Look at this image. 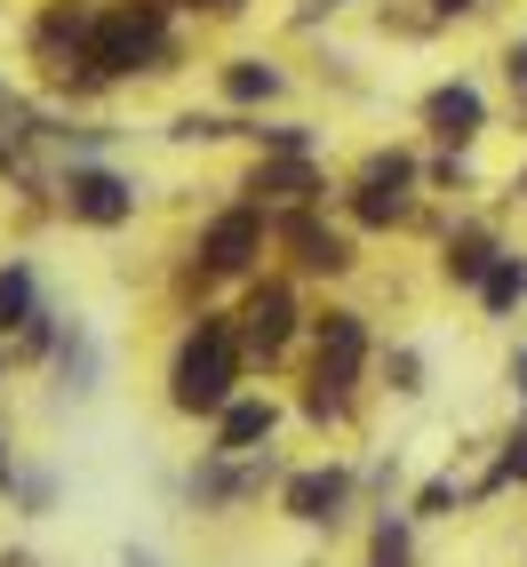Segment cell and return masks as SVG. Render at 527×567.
<instances>
[{
    "mask_svg": "<svg viewBox=\"0 0 527 567\" xmlns=\"http://www.w3.org/2000/svg\"><path fill=\"white\" fill-rule=\"evenodd\" d=\"M479 296H487V312H512L519 296H527V264L519 256H496V272L479 280Z\"/></svg>",
    "mask_w": 527,
    "mask_h": 567,
    "instance_id": "cell-16",
    "label": "cell"
},
{
    "mask_svg": "<svg viewBox=\"0 0 527 567\" xmlns=\"http://www.w3.org/2000/svg\"><path fill=\"white\" fill-rule=\"evenodd\" d=\"M256 440H272V400H232L216 424V456H248Z\"/></svg>",
    "mask_w": 527,
    "mask_h": 567,
    "instance_id": "cell-12",
    "label": "cell"
},
{
    "mask_svg": "<svg viewBox=\"0 0 527 567\" xmlns=\"http://www.w3.org/2000/svg\"><path fill=\"white\" fill-rule=\"evenodd\" d=\"M447 272H456V280H487V272H496V240H487V233H456V240H447Z\"/></svg>",
    "mask_w": 527,
    "mask_h": 567,
    "instance_id": "cell-15",
    "label": "cell"
},
{
    "mask_svg": "<svg viewBox=\"0 0 527 567\" xmlns=\"http://www.w3.org/2000/svg\"><path fill=\"white\" fill-rule=\"evenodd\" d=\"M512 392H519V400H527V352H519V360H512Z\"/></svg>",
    "mask_w": 527,
    "mask_h": 567,
    "instance_id": "cell-21",
    "label": "cell"
},
{
    "mask_svg": "<svg viewBox=\"0 0 527 567\" xmlns=\"http://www.w3.org/2000/svg\"><path fill=\"white\" fill-rule=\"evenodd\" d=\"M288 336H296V296L272 280V288H256L248 305H240V344L256 360H272V352H288Z\"/></svg>",
    "mask_w": 527,
    "mask_h": 567,
    "instance_id": "cell-7",
    "label": "cell"
},
{
    "mask_svg": "<svg viewBox=\"0 0 527 567\" xmlns=\"http://www.w3.org/2000/svg\"><path fill=\"white\" fill-rule=\"evenodd\" d=\"M504 480H527V424L504 440V456H496V480H487V487H504Z\"/></svg>",
    "mask_w": 527,
    "mask_h": 567,
    "instance_id": "cell-18",
    "label": "cell"
},
{
    "mask_svg": "<svg viewBox=\"0 0 527 567\" xmlns=\"http://www.w3.org/2000/svg\"><path fill=\"white\" fill-rule=\"evenodd\" d=\"M407 184H416V168H407L400 153H375L352 184V216L360 224H400L407 216Z\"/></svg>",
    "mask_w": 527,
    "mask_h": 567,
    "instance_id": "cell-4",
    "label": "cell"
},
{
    "mask_svg": "<svg viewBox=\"0 0 527 567\" xmlns=\"http://www.w3.org/2000/svg\"><path fill=\"white\" fill-rule=\"evenodd\" d=\"M96 72L104 81H121V72H168V24H161V9L153 0H136V9H112V17H96Z\"/></svg>",
    "mask_w": 527,
    "mask_h": 567,
    "instance_id": "cell-2",
    "label": "cell"
},
{
    "mask_svg": "<svg viewBox=\"0 0 527 567\" xmlns=\"http://www.w3.org/2000/svg\"><path fill=\"white\" fill-rule=\"evenodd\" d=\"M208 9H240V0H208Z\"/></svg>",
    "mask_w": 527,
    "mask_h": 567,
    "instance_id": "cell-25",
    "label": "cell"
},
{
    "mask_svg": "<svg viewBox=\"0 0 527 567\" xmlns=\"http://www.w3.org/2000/svg\"><path fill=\"white\" fill-rule=\"evenodd\" d=\"M121 567H153V559H144V551H128V559H121Z\"/></svg>",
    "mask_w": 527,
    "mask_h": 567,
    "instance_id": "cell-24",
    "label": "cell"
},
{
    "mask_svg": "<svg viewBox=\"0 0 527 567\" xmlns=\"http://www.w3.org/2000/svg\"><path fill=\"white\" fill-rule=\"evenodd\" d=\"M424 121H432V136H447V144H472V136L487 128V104H479L472 81H447V89L424 96Z\"/></svg>",
    "mask_w": 527,
    "mask_h": 567,
    "instance_id": "cell-9",
    "label": "cell"
},
{
    "mask_svg": "<svg viewBox=\"0 0 527 567\" xmlns=\"http://www.w3.org/2000/svg\"><path fill=\"white\" fill-rule=\"evenodd\" d=\"M64 208L81 224H128L136 216V184L112 176V168H72L64 176Z\"/></svg>",
    "mask_w": 527,
    "mask_h": 567,
    "instance_id": "cell-5",
    "label": "cell"
},
{
    "mask_svg": "<svg viewBox=\"0 0 527 567\" xmlns=\"http://www.w3.org/2000/svg\"><path fill=\"white\" fill-rule=\"evenodd\" d=\"M0 487H17V464H9V447H0Z\"/></svg>",
    "mask_w": 527,
    "mask_h": 567,
    "instance_id": "cell-22",
    "label": "cell"
},
{
    "mask_svg": "<svg viewBox=\"0 0 527 567\" xmlns=\"http://www.w3.org/2000/svg\"><path fill=\"white\" fill-rule=\"evenodd\" d=\"M447 504H456V480H432L424 496H416V512H424V519H432V512H447Z\"/></svg>",
    "mask_w": 527,
    "mask_h": 567,
    "instance_id": "cell-19",
    "label": "cell"
},
{
    "mask_svg": "<svg viewBox=\"0 0 527 567\" xmlns=\"http://www.w3.org/2000/svg\"><path fill=\"white\" fill-rule=\"evenodd\" d=\"M344 496H352V480H344V472H296V480L280 487V512H288V519H304V527H328L335 512H344Z\"/></svg>",
    "mask_w": 527,
    "mask_h": 567,
    "instance_id": "cell-8",
    "label": "cell"
},
{
    "mask_svg": "<svg viewBox=\"0 0 527 567\" xmlns=\"http://www.w3.org/2000/svg\"><path fill=\"white\" fill-rule=\"evenodd\" d=\"M256 256H264V208H224L200 233V264H208V272H248Z\"/></svg>",
    "mask_w": 527,
    "mask_h": 567,
    "instance_id": "cell-6",
    "label": "cell"
},
{
    "mask_svg": "<svg viewBox=\"0 0 527 567\" xmlns=\"http://www.w3.org/2000/svg\"><path fill=\"white\" fill-rule=\"evenodd\" d=\"M224 96H232V104H264V96H280V72L264 56H232V64H224Z\"/></svg>",
    "mask_w": 527,
    "mask_h": 567,
    "instance_id": "cell-13",
    "label": "cell"
},
{
    "mask_svg": "<svg viewBox=\"0 0 527 567\" xmlns=\"http://www.w3.org/2000/svg\"><path fill=\"white\" fill-rule=\"evenodd\" d=\"M288 240H296V264H304V272H344V264H352V240L344 233H320L304 208L288 216Z\"/></svg>",
    "mask_w": 527,
    "mask_h": 567,
    "instance_id": "cell-11",
    "label": "cell"
},
{
    "mask_svg": "<svg viewBox=\"0 0 527 567\" xmlns=\"http://www.w3.org/2000/svg\"><path fill=\"white\" fill-rule=\"evenodd\" d=\"M504 72H512V89H527V41H512V49H504Z\"/></svg>",
    "mask_w": 527,
    "mask_h": 567,
    "instance_id": "cell-20",
    "label": "cell"
},
{
    "mask_svg": "<svg viewBox=\"0 0 527 567\" xmlns=\"http://www.w3.org/2000/svg\"><path fill=\"white\" fill-rule=\"evenodd\" d=\"M41 320V305H32V272L24 264H9L0 272V336H17V328H32Z\"/></svg>",
    "mask_w": 527,
    "mask_h": 567,
    "instance_id": "cell-14",
    "label": "cell"
},
{
    "mask_svg": "<svg viewBox=\"0 0 527 567\" xmlns=\"http://www.w3.org/2000/svg\"><path fill=\"white\" fill-rule=\"evenodd\" d=\"M360 360H368V328H360V312H328V320H320V368H312V400H304V415H312V424H335V415H344V392H352Z\"/></svg>",
    "mask_w": 527,
    "mask_h": 567,
    "instance_id": "cell-3",
    "label": "cell"
},
{
    "mask_svg": "<svg viewBox=\"0 0 527 567\" xmlns=\"http://www.w3.org/2000/svg\"><path fill=\"white\" fill-rule=\"evenodd\" d=\"M519 193H527V184H519Z\"/></svg>",
    "mask_w": 527,
    "mask_h": 567,
    "instance_id": "cell-26",
    "label": "cell"
},
{
    "mask_svg": "<svg viewBox=\"0 0 527 567\" xmlns=\"http://www.w3.org/2000/svg\"><path fill=\"white\" fill-rule=\"evenodd\" d=\"M248 193H256V208H264V200H280V208H304V200L320 193V176L304 168V153H288V161H272V168H256V176H248Z\"/></svg>",
    "mask_w": 527,
    "mask_h": 567,
    "instance_id": "cell-10",
    "label": "cell"
},
{
    "mask_svg": "<svg viewBox=\"0 0 527 567\" xmlns=\"http://www.w3.org/2000/svg\"><path fill=\"white\" fill-rule=\"evenodd\" d=\"M240 328L224 312H200V328L176 344V368H168V400L184 415H224L232 408V384H240Z\"/></svg>",
    "mask_w": 527,
    "mask_h": 567,
    "instance_id": "cell-1",
    "label": "cell"
},
{
    "mask_svg": "<svg viewBox=\"0 0 527 567\" xmlns=\"http://www.w3.org/2000/svg\"><path fill=\"white\" fill-rule=\"evenodd\" d=\"M368 567H416V551H407V527H400V519H375V536H368Z\"/></svg>",
    "mask_w": 527,
    "mask_h": 567,
    "instance_id": "cell-17",
    "label": "cell"
},
{
    "mask_svg": "<svg viewBox=\"0 0 527 567\" xmlns=\"http://www.w3.org/2000/svg\"><path fill=\"white\" fill-rule=\"evenodd\" d=\"M432 9H447V17H456V9H479V0H432Z\"/></svg>",
    "mask_w": 527,
    "mask_h": 567,
    "instance_id": "cell-23",
    "label": "cell"
}]
</instances>
